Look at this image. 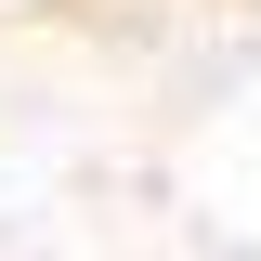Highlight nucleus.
<instances>
[{
	"label": "nucleus",
	"instance_id": "1",
	"mask_svg": "<svg viewBox=\"0 0 261 261\" xmlns=\"http://www.w3.org/2000/svg\"><path fill=\"white\" fill-rule=\"evenodd\" d=\"M0 13H53V0H0Z\"/></svg>",
	"mask_w": 261,
	"mask_h": 261
}]
</instances>
